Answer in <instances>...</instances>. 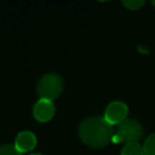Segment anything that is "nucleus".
Returning a JSON list of instances; mask_svg holds the SVG:
<instances>
[{
	"label": "nucleus",
	"mask_w": 155,
	"mask_h": 155,
	"mask_svg": "<svg viewBox=\"0 0 155 155\" xmlns=\"http://www.w3.org/2000/svg\"><path fill=\"white\" fill-rule=\"evenodd\" d=\"M78 136L85 145L93 149H102L113 139L114 130L104 117L91 116L79 124Z\"/></svg>",
	"instance_id": "nucleus-1"
},
{
	"label": "nucleus",
	"mask_w": 155,
	"mask_h": 155,
	"mask_svg": "<svg viewBox=\"0 0 155 155\" xmlns=\"http://www.w3.org/2000/svg\"><path fill=\"white\" fill-rule=\"evenodd\" d=\"M63 79L57 73H47L44 74L36 85V92L40 99H47L53 102L58 98L63 91Z\"/></svg>",
	"instance_id": "nucleus-2"
},
{
	"label": "nucleus",
	"mask_w": 155,
	"mask_h": 155,
	"mask_svg": "<svg viewBox=\"0 0 155 155\" xmlns=\"http://www.w3.org/2000/svg\"><path fill=\"white\" fill-rule=\"evenodd\" d=\"M143 133L144 131L140 122L133 119H126L120 125H117L116 134L113 137V139L114 142H124L126 144L137 143L142 138Z\"/></svg>",
	"instance_id": "nucleus-3"
},
{
	"label": "nucleus",
	"mask_w": 155,
	"mask_h": 155,
	"mask_svg": "<svg viewBox=\"0 0 155 155\" xmlns=\"http://www.w3.org/2000/svg\"><path fill=\"white\" fill-rule=\"evenodd\" d=\"M128 115V108L124 102L114 101L108 104L104 111V119L111 125H120L122 121L127 119Z\"/></svg>",
	"instance_id": "nucleus-4"
},
{
	"label": "nucleus",
	"mask_w": 155,
	"mask_h": 155,
	"mask_svg": "<svg viewBox=\"0 0 155 155\" xmlns=\"http://www.w3.org/2000/svg\"><path fill=\"white\" fill-rule=\"evenodd\" d=\"M54 115L53 102L47 99H39L33 107V116L39 122H47Z\"/></svg>",
	"instance_id": "nucleus-5"
},
{
	"label": "nucleus",
	"mask_w": 155,
	"mask_h": 155,
	"mask_svg": "<svg viewBox=\"0 0 155 155\" xmlns=\"http://www.w3.org/2000/svg\"><path fill=\"white\" fill-rule=\"evenodd\" d=\"M36 145V137L30 131H22L15 139V147L19 153H28Z\"/></svg>",
	"instance_id": "nucleus-6"
},
{
	"label": "nucleus",
	"mask_w": 155,
	"mask_h": 155,
	"mask_svg": "<svg viewBox=\"0 0 155 155\" xmlns=\"http://www.w3.org/2000/svg\"><path fill=\"white\" fill-rule=\"evenodd\" d=\"M120 155H144L143 145H140L139 143H128L124 145Z\"/></svg>",
	"instance_id": "nucleus-7"
},
{
	"label": "nucleus",
	"mask_w": 155,
	"mask_h": 155,
	"mask_svg": "<svg viewBox=\"0 0 155 155\" xmlns=\"http://www.w3.org/2000/svg\"><path fill=\"white\" fill-rule=\"evenodd\" d=\"M144 155H155V133L150 134L143 144Z\"/></svg>",
	"instance_id": "nucleus-8"
},
{
	"label": "nucleus",
	"mask_w": 155,
	"mask_h": 155,
	"mask_svg": "<svg viewBox=\"0 0 155 155\" xmlns=\"http://www.w3.org/2000/svg\"><path fill=\"white\" fill-rule=\"evenodd\" d=\"M0 155H22V153H19L12 144H2L0 145Z\"/></svg>",
	"instance_id": "nucleus-9"
},
{
	"label": "nucleus",
	"mask_w": 155,
	"mask_h": 155,
	"mask_svg": "<svg viewBox=\"0 0 155 155\" xmlns=\"http://www.w3.org/2000/svg\"><path fill=\"white\" fill-rule=\"evenodd\" d=\"M145 4L144 0H125L122 1V5L127 7L128 10H138Z\"/></svg>",
	"instance_id": "nucleus-10"
},
{
	"label": "nucleus",
	"mask_w": 155,
	"mask_h": 155,
	"mask_svg": "<svg viewBox=\"0 0 155 155\" xmlns=\"http://www.w3.org/2000/svg\"><path fill=\"white\" fill-rule=\"evenodd\" d=\"M29 155H42V154H40V153H31V154H29Z\"/></svg>",
	"instance_id": "nucleus-11"
},
{
	"label": "nucleus",
	"mask_w": 155,
	"mask_h": 155,
	"mask_svg": "<svg viewBox=\"0 0 155 155\" xmlns=\"http://www.w3.org/2000/svg\"><path fill=\"white\" fill-rule=\"evenodd\" d=\"M151 4H153V5L155 6V0H154V1H151Z\"/></svg>",
	"instance_id": "nucleus-12"
}]
</instances>
